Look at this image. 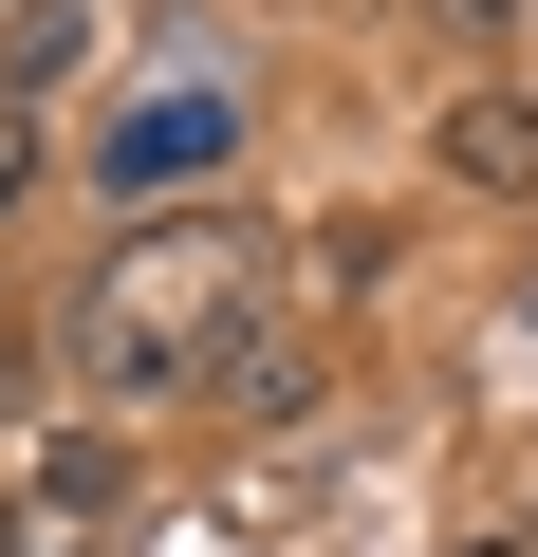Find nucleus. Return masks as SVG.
<instances>
[{
    "label": "nucleus",
    "mask_w": 538,
    "mask_h": 557,
    "mask_svg": "<svg viewBox=\"0 0 538 557\" xmlns=\"http://www.w3.org/2000/svg\"><path fill=\"white\" fill-rule=\"evenodd\" d=\"M20 186H38V131H20V112H0V205H20Z\"/></svg>",
    "instance_id": "5"
},
{
    "label": "nucleus",
    "mask_w": 538,
    "mask_h": 557,
    "mask_svg": "<svg viewBox=\"0 0 538 557\" xmlns=\"http://www.w3.org/2000/svg\"><path fill=\"white\" fill-rule=\"evenodd\" d=\"M260 298H279V242L241 223H130L93 278H75V372L112 409H186L260 354Z\"/></svg>",
    "instance_id": "1"
},
{
    "label": "nucleus",
    "mask_w": 538,
    "mask_h": 557,
    "mask_svg": "<svg viewBox=\"0 0 538 557\" xmlns=\"http://www.w3.org/2000/svg\"><path fill=\"white\" fill-rule=\"evenodd\" d=\"M112 483H130V465H112V446H75V428H57V446H38V502H75V520H93V502H112Z\"/></svg>",
    "instance_id": "4"
},
{
    "label": "nucleus",
    "mask_w": 538,
    "mask_h": 557,
    "mask_svg": "<svg viewBox=\"0 0 538 557\" xmlns=\"http://www.w3.org/2000/svg\"><path fill=\"white\" fill-rule=\"evenodd\" d=\"M446 168L520 205V186H538V94H464V112H446Z\"/></svg>",
    "instance_id": "3"
},
{
    "label": "nucleus",
    "mask_w": 538,
    "mask_h": 557,
    "mask_svg": "<svg viewBox=\"0 0 538 557\" xmlns=\"http://www.w3.org/2000/svg\"><path fill=\"white\" fill-rule=\"evenodd\" d=\"M241 131H260L241 75H149L130 112H93V186H112V205H186V186L241 168Z\"/></svg>",
    "instance_id": "2"
}]
</instances>
